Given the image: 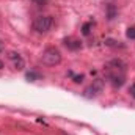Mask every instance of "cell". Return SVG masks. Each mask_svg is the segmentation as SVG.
<instances>
[{
  "mask_svg": "<svg viewBox=\"0 0 135 135\" xmlns=\"http://www.w3.org/2000/svg\"><path fill=\"white\" fill-rule=\"evenodd\" d=\"M41 60L47 66H55V65H58L61 61V52L57 47H47V49L42 50Z\"/></svg>",
  "mask_w": 135,
  "mask_h": 135,
  "instance_id": "6da1fadb",
  "label": "cell"
},
{
  "mask_svg": "<svg viewBox=\"0 0 135 135\" xmlns=\"http://www.w3.org/2000/svg\"><path fill=\"white\" fill-rule=\"evenodd\" d=\"M52 24H54V17L52 16H38L33 22V28L38 33H47L50 30Z\"/></svg>",
  "mask_w": 135,
  "mask_h": 135,
  "instance_id": "7a4b0ae2",
  "label": "cell"
},
{
  "mask_svg": "<svg viewBox=\"0 0 135 135\" xmlns=\"http://www.w3.org/2000/svg\"><path fill=\"white\" fill-rule=\"evenodd\" d=\"M104 85H105L104 79H94V80H93V83H91L90 86H86V88H85V91H83V96H85V98H88V99H91V98H96L98 94H101V93H102V90H104Z\"/></svg>",
  "mask_w": 135,
  "mask_h": 135,
  "instance_id": "3957f363",
  "label": "cell"
},
{
  "mask_svg": "<svg viewBox=\"0 0 135 135\" xmlns=\"http://www.w3.org/2000/svg\"><path fill=\"white\" fill-rule=\"evenodd\" d=\"M105 74H107V80L115 88H121L126 82V74L124 72H105Z\"/></svg>",
  "mask_w": 135,
  "mask_h": 135,
  "instance_id": "277c9868",
  "label": "cell"
},
{
  "mask_svg": "<svg viewBox=\"0 0 135 135\" xmlns=\"http://www.w3.org/2000/svg\"><path fill=\"white\" fill-rule=\"evenodd\" d=\"M104 71H107V72H126V63L119 58H115V60L107 63Z\"/></svg>",
  "mask_w": 135,
  "mask_h": 135,
  "instance_id": "5b68a950",
  "label": "cell"
},
{
  "mask_svg": "<svg viewBox=\"0 0 135 135\" xmlns=\"http://www.w3.org/2000/svg\"><path fill=\"white\" fill-rule=\"evenodd\" d=\"M63 42H65V46H66L69 50H79V49H82V41L77 39V38H74V36L65 38Z\"/></svg>",
  "mask_w": 135,
  "mask_h": 135,
  "instance_id": "8992f818",
  "label": "cell"
},
{
  "mask_svg": "<svg viewBox=\"0 0 135 135\" xmlns=\"http://www.w3.org/2000/svg\"><path fill=\"white\" fill-rule=\"evenodd\" d=\"M8 58L14 61V68H16L17 71H22V69H24L25 63H24V60H22V57H21L19 54H16V52H8Z\"/></svg>",
  "mask_w": 135,
  "mask_h": 135,
  "instance_id": "52a82bcc",
  "label": "cell"
},
{
  "mask_svg": "<svg viewBox=\"0 0 135 135\" xmlns=\"http://www.w3.org/2000/svg\"><path fill=\"white\" fill-rule=\"evenodd\" d=\"M116 16H118V8H116V5H115V3H107V5H105V17H107L108 21H113Z\"/></svg>",
  "mask_w": 135,
  "mask_h": 135,
  "instance_id": "ba28073f",
  "label": "cell"
},
{
  "mask_svg": "<svg viewBox=\"0 0 135 135\" xmlns=\"http://www.w3.org/2000/svg\"><path fill=\"white\" fill-rule=\"evenodd\" d=\"M27 80L28 82H36V80H39V79H42V75L39 74V72H36V71H30V72H27Z\"/></svg>",
  "mask_w": 135,
  "mask_h": 135,
  "instance_id": "9c48e42d",
  "label": "cell"
},
{
  "mask_svg": "<svg viewBox=\"0 0 135 135\" xmlns=\"http://www.w3.org/2000/svg\"><path fill=\"white\" fill-rule=\"evenodd\" d=\"M105 46H108V47H124V44L123 42H119V41H116V39H112V38H108V39H105Z\"/></svg>",
  "mask_w": 135,
  "mask_h": 135,
  "instance_id": "30bf717a",
  "label": "cell"
},
{
  "mask_svg": "<svg viewBox=\"0 0 135 135\" xmlns=\"http://www.w3.org/2000/svg\"><path fill=\"white\" fill-rule=\"evenodd\" d=\"M91 27H93V22H85L82 25V35L83 36H88V35L91 33Z\"/></svg>",
  "mask_w": 135,
  "mask_h": 135,
  "instance_id": "8fae6325",
  "label": "cell"
},
{
  "mask_svg": "<svg viewBox=\"0 0 135 135\" xmlns=\"http://www.w3.org/2000/svg\"><path fill=\"white\" fill-rule=\"evenodd\" d=\"M71 79H72L74 83H82V82L85 80V75H83V74H77V75H72Z\"/></svg>",
  "mask_w": 135,
  "mask_h": 135,
  "instance_id": "7c38bea8",
  "label": "cell"
},
{
  "mask_svg": "<svg viewBox=\"0 0 135 135\" xmlns=\"http://www.w3.org/2000/svg\"><path fill=\"white\" fill-rule=\"evenodd\" d=\"M126 36H127L129 39H135V27H129V28L126 30Z\"/></svg>",
  "mask_w": 135,
  "mask_h": 135,
  "instance_id": "4fadbf2b",
  "label": "cell"
},
{
  "mask_svg": "<svg viewBox=\"0 0 135 135\" xmlns=\"http://www.w3.org/2000/svg\"><path fill=\"white\" fill-rule=\"evenodd\" d=\"M49 0H32V3L36 5V6H46Z\"/></svg>",
  "mask_w": 135,
  "mask_h": 135,
  "instance_id": "5bb4252c",
  "label": "cell"
},
{
  "mask_svg": "<svg viewBox=\"0 0 135 135\" xmlns=\"http://www.w3.org/2000/svg\"><path fill=\"white\" fill-rule=\"evenodd\" d=\"M129 94H131V96L135 99V83H132V85H131V88H129Z\"/></svg>",
  "mask_w": 135,
  "mask_h": 135,
  "instance_id": "9a60e30c",
  "label": "cell"
},
{
  "mask_svg": "<svg viewBox=\"0 0 135 135\" xmlns=\"http://www.w3.org/2000/svg\"><path fill=\"white\" fill-rule=\"evenodd\" d=\"M3 68H5V65H3V61H2V60H0V71H2V69H3Z\"/></svg>",
  "mask_w": 135,
  "mask_h": 135,
  "instance_id": "2e32d148",
  "label": "cell"
},
{
  "mask_svg": "<svg viewBox=\"0 0 135 135\" xmlns=\"http://www.w3.org/2000/svg\"><path fill=\"white\" fill-rule=\"evenodd\" d=\"M2 50H3V42L0 41V52H2Z\"/></svg>",
  "mask_w": 135,
  "mask_h": 135,
  "instance_id": "e0dca14e",
  "label": "cell"
}]
</instances>
